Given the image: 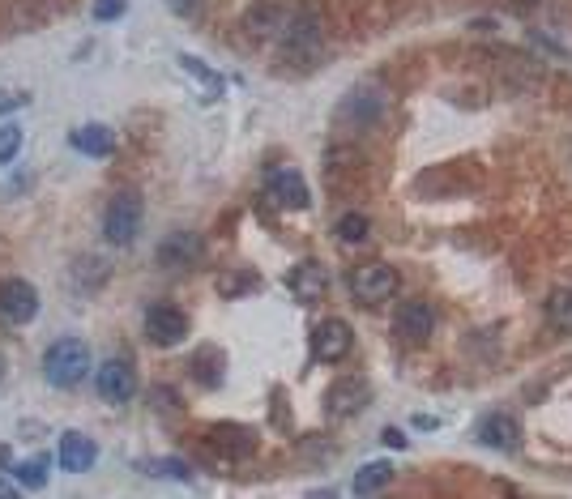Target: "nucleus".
I'll use <instances>...</instances> for the list:
<instances>
[{
	"label": "nucleus",
	"instance_id": "1",
	"mask_svg": "<svg viewBox=\"0 0 572 499\" xmlns=\"http://www.w3.org/2000/svg\"><path fill=\"white\" fill-rule=\"evenodd\" d=\"M90 346L82 337H56L52 346L43 354V376L52 389H73V384H82L90 376Z\"/></svg>",
	"mask_w": 572,
	"mask_h": 499
},
{
	"label": "nucleus",
	"instance_id": "2",
	"mask_svg": "<svg viewBox=\"0 0 572 499\" xmlns=\"http://www.w3.org/2000/svg\"><path fill=\"white\" fill-rule=\"evenodd\" d=\"M141 218H146V205H141L137 192H116V197L107 201V214H103V235H107V244L129 248L133 239L141 235Z\"/></svg>",
	"mask_w": 572,
	"mask_h": 499
},
{
	"label": "nucleus",
	"instance_id": "3",
	"mask_svg": "<svg viewBox=\"0 0 572 499\" xmlns=\"http://www.w3.org/2000/svg\"><path fill=\"white\" fill-rule=\"evenodd\" d=\"M397 286H402V273L385 261H368L351 273V295L359 303H385L397 295Z\"/></svg>",
	"mask_w": 572,
	"mask_h": 499
},
{
	"label": "nucleus",
	"instance_id": "4",
	"mask_svg": "<svg viewBox=\"0 0 572 499\" xmlns=\"http://www.w3.org/2000/svg\"><path fill=\"white\" fill-rule=\"evenodd\" d=\"M94 389H99L103 401H111V406H124V401H133L137 393V372L129 359H107L94 367Z\"/></svg>",
	"mask_w": 572,
	"mask_h": 499
},
{
	"label": "nucleus",
	"instance_id": "5",
	"mask_svg": "<svg viewBox=\"0 0 572 499\" xmlns=\"http://www.w3.org/2000/svg\"><path fill=\"white\" fill-rule=\"evenodd\" d=\"M39 316V291L26 278H5L0 282V320L5 325H30Z\"/></svg>",
	"mask_w": 572,
	"mask_h": 499
},
{
	"label": "nucleus",
	"instance_id": "6",
	"mask_svg": "<svg viewBox=\"0 0 572 499\" xmlns=\"http://www.w3.org/2000/svg\"><path fill=\"white\" fill-rule=\"evenodd\" d=\"M368 401H372L368 380L346 376V380H338V384H329V393H325V414H329V418H355V414L368 410Z\"/></svg>",
	"mask_w": 572,
	"mask_h": 499
},
{
	"label": "nucleus",
	"instance_id": "7",
	"mask_svg": "<svg viewBox=\"0 0 572 499\" xmlns=\"http://www.w3.org/2000/svg\"><path fill=\"white\" fill-rule=\"evenodd\" d=\"M146 337L154 346H180L188 337V316L180 308H171V303H154L146 308Z\"/></svg>",
	"mask_w": 572,
	"mask_h": 499
},
{
	"label": "nucleus",
	"instance_id": "8",
	"mask_svg": "<svg viewBox=\"0 0 572 499\" xmlns=\"http://www.w3.org/2000/svg\"><path fill=\"white\" fill-rule=\"evenodd\" d=\"M351 342H355V333H351V325L346 320H321V325L312 329V354L321 363H342L346 354H351Z\"/></svg>",
	"mask_w": 572,
	"mask_h": 499
},
{
	"label": "nucleus",
	"instance_id": "9",
	"mask_svg": "<svg viewBox=\"0 0 572 499\" xmlns=\"http://www.w3.org/2000/svg\"><path fill=\"white\" fill-rule=\"evenodd\" d=\"M265 197L274 201L278 209H308V205H312V192H308L304 175H299L295 167L269 171V180H265Z\"/></svg>",
	"mask_w": 572,
	"mask_h": 499
},
{
	"label": "nucleus",
	"instance_id": "10",
	"mask_svg": "<svg viewBox=\"0 0 572 499\" xmlns=\"http://www.w3.org/2000/svg\"><path fill=\"white\" fill-rule=\"evenodd\" d=\"M201 256H205V239L197 231H171L163 244H158V265H163V269L197 265Z\"/></svg>",
	"mask_w": 572,
	"mask_h": 499
},
{
	"label": "nucleus",
	"instance_id": "11",
	"mask_svg": "<svg viewBox=\"0 0 572 499\" xmlns=\"http://www.w3.org/2000/svg\"><path fill=\"white\" fill-rule=\"evenodd\" d=\"M286 291H291L299 303H316L329 291V269L321 261H299L291 273H286Z\"/></svg>",
	"mask_w": 572,
	"mask_h": 499
},
{
	"label": "nucleus",
	"instance_id": "12",
	"mask_svg": "<svg viewBox=\"0 0 572 499\" xmlns=\"http://www.w3.org/2000/svg\"><path fill=\"white\" fill-rule=\"evenodd\" d=\"M210 448L231 461H244L257 453V431L240 427V423H218V427H210Z\"/></svg>",
	"mask_w": 572,
	"mask_h": 499
},
{
	"label": "nucleus",
	"instance_id": "13",
	"mask_svg": "<svg viewBox=\"0 0 572 499\" xmlns=\"http://www.w3.org/2000/svg\"><path fill=\"white\" fill-rule=\"evenodd\" d=\"M393 325H397V333H402L406 342H427L432 329H436V312L427 308L423 299H406V303H397Z\"/></svg>",
	"mask_w": 572,
	"mask_h": 499
},
{
	"label": "nucleus",
	"instance_id": "14",
	"mask_svg": "<svg viewBox=\"0 0 572 499\" xmlns=\"http://www.w3.org/2000/svg\"><path fill=\"white\" fill-rule=\"evenodd\" d=\"M94 461H99V444L90 436H82V431H65V436H60V470L86 474V470H94Z\"/></svg>",
	"mask_w": 572,
	"mask_h": 499
},
{
	"label": "nucleus",
	"instance_id": "15",
	"mask_svg": "<svg viewBox=\"0 0 572 499\" xmlns=\"http://www.w3.org/2000/svg\"><path fill=\"white\" fill-rule=\"evenodd\" d=\"M479 444L500 448V453H513V448L521 444V423H517L513 414H504V410L487 414L483 423H479Z\"/></svg>",
	"mask_w": 572,
	"mask_h": 499
},
{
	"label": "nucleus",
	"instance_id": "16",
	"mask_svg": "<svg viewBox=\"0 0 572 499\" xmlns=\"http://www.w3.org/2000/svg\"><path fill=\"white\" fill-rule=\"evenodd\" d=\"M69 141H73V150H82V154H90V158L116 154V133H111L107 124H82Z\"/></svg>",
	"mask_w": 572,
	"mask_h": 499
},
{
	"label": "nucleus",
	"instance_id": "17",
	"mask_svg": "<svg viewBox=\"0 0 572 499\" xmlns=\"http://www.w3.org/2000/svg\"><path fill=\"white\" fill-rule=\"evenodd\" d=\"M543 316L555 333H572V286H555L543 303Z\"/></svg>",
	"mask_w": 572,
	"mask_h": 499
},
{
	"label": "nucleus",
	"instance_id": "18",
	"mask_svg": "<svg viewBox=\"0 0 572 499\" xmlns=\"http://www.w3.org/2000/svg\"><path fill=\"white\" fill-rule=\"evenodd\" d=\"M393 461H368L363 470L355 474V482H351V491L355 495H376V491H385L389 482H393Z\"/></svg>",
	"mask_w": 572,
	"mask_h": 499
},
{
	"label": "nucleus",
	"instance_id": "19",
	"mask_svg": "<svg viewBox=\"0 0 572 499\" xmlns=\"http://www.w3.org/2000/svg\"><path fill=\"white\" fill-rule=\"evenodd\" d=\"M342 111H346V116H355V120H363V124H376L380 111H385V99L372 94V90H351V99H346Z\"/></svg>",
	"mask_w": 572,
	"mask_h": 499
},
{
	"label": "nucleus",
	"instance_id": "20",
	"mask_svg": "<svg viewBox=\"0 0 572 499\" xmlns=\"http://www.w3.org/2000/svg\"><path fill=\"white\" fill-rule=\"evenodd\" d=\"M333 231H338V239H342L346 248H351V244H368V235H372V218H368V214H355V209H351V214H342V218H338V227H333Z\"/></svg>",
	"mask_w": 572,
	"mask_h": 499
},
{
	"label": "nucleus",
	"instance_id": "21",
	"mask_svg": "<svg viewBox=\"0 0 572 499\" xmlns=\"http://www.w3.org/2000/svg\"><path fill=\"white\" fill-rule=\"evenodd\" d=\"M257 286H261V278H257V273H248V269H240V273H218V295H222V299L252 295Z\"/></svg>",
	"mask_w": 572,
	"mask_h": 499
},
{
	"label": "nucleus",
	"instance_id": "22",
	"mask_svg": "<svg viewBox=\"0 0 572 499\" xmlns=\"http://www.w3.org/2000/svg\"><path fill=\"white\" fill-rule=\"evenodd\" d=\"M193 380L205 384V389H214V384L222 380V354L218 350H201L193 359Z\"/></svg>",
	"mask_w": 572,
	"mask_h": 499
},
{
	"label": "nucleus",
	"instance_id": "23",
	"mask_svg": "<svg viewBox=\"0 0 572 499\" xmlns=\"http://www.w3.org/2000/svg\"><path fill=\"white\" fill-rule=\"evenodd\" d=\"M13 478H18L22 487H43V482H47V457H30V461H22L18 470H13Z\"/></svg>",
	"mask_w": 572,
	"mask_h": 499
},
{
	"label": "nucleus",
	"instance_id": "24",
	"mask_svg": "<svg viewBox=\"0 0 572 499\" xmlns=\"http://www.w3.org/2000/svg\"><path fill=\"white\" fill-rule=\"evenodd\" d=\"M22 128L18 124H5V128H0V163H13V158H18L22 154Z\"/></svg>",
	"mask_w": 572,
	"mask_h": 499
},
{
	"label": "nucleus",
	"instance_id": "25",
	"mask_svg": "<svg viewBox=\"0 0 572 499\" xmlns=\"http://www.w3.org/2000/svg\"><path fill=\"white\" fill-rule=\"evenodd\" d=\"M180 69H184V73H193L197 82H205V86H210L214 94H222V77H218L214 69H205V64H201L197 56H180Z\"/></svg>",
	"mask_w": 572,
	"mask_h": 499
},
{
	"label": "nucleus",
	"instance_id": "26",
	"mask_svg": "<svg viewBox=\"0 0 572 499\" xmlns=\"http://www.w3.org/2000/svg\"><path fill=\"white\" fill-rule=\"evenodd\" d=\"M124 9H129V0H94V22H116L124 18Z\"/></svg>",
	"mask_w": 572,
	"mask_h": 499
},
{
	"label": "nucleus",
	"instance_id": "27",
	"mask_svg": "<svg viewBox=\"0 0 572 499\" xmlns=\"http://www.w3.org/2000/svg\"><path fill=\"white\" fill-rule=\"evenodd\" d=\"M167 9L176 13V18H184V22H197L201 9H205V0H167Z\"/></svg>",
	"mask_w": 572,
	"mask_h": 499
},
{
	"label": "nucleus",
	"instance_id": "28",
	"mask_svg": "<svg viewBox=\"0 0 572 499\" xmlns=\"http://www.w3.org/2000/svg\"><path fill=\"white\" fill-rule=\"evenodd\" d=\"M146 474H171V478H188L184 461H146Z\"/></svg>",
	"mask_w": 572,
	"mask_h": 499
},
{
	"label": "nucleus",
	"instance_id": "29",
	"mask_svg": "<svg viewBox=\"0 0 572 499\" xmlns=\"http://www.w3.org/2000/svg\"><path fill=\"white\" fill-rule=\"evenodd\" d=\"M26 103H30V94H5V90H0V116H9V111H18Z\"/></svg>",
	"mask_w": 572,
	"mask_h": 499
},
{
	"label": "nucleus",
	"instance_id": "30",
	"mask_svg": "<svg viewBox=\"0 0 572 499\" xmlns=\"http://www.w3.org/2000/svg\"><path fill=\"white\" fill-rule=\"evenodd\" d=\"M380 440L393 444V448H406V436H402V431H397V427H385V436H380Z\"/></svg>",
	"mask_w": 572,
	"mask_h": 499
},
{
	"label": "nucleus",
	"instance_id": "31",
	"mask_svg": "<svg viewBox=\"0 0 572 499\" xmlns=\"http://www.w3.org/2000/svg\"><path fill=\"white\" fill-rule=\"evenodd\" d=\"M13 487H18V478H13V482L0 478V495H13Z\"/></svg>",
	"mask_w": 572,
	"mask_h": 499
},
{
	"label": "nucleus",
	"instance_id": "32",
	"mask_svg": "<svg viewBox=\"0 0 572 499\" xmlns=\"http://www.w3.org/2000/svg\"><path fill=\"white\" fill-rule=\"evenodd\" d=\"M517 5H521V9H530V5H538V0H517Z\"/></svg>",
	"mask_w": 572,
	"mask_h": 499
},
{
	"label": "nucleus",
	"instance_id": "33",
	"mask_svg": "<svg viewBox=\"0 0 572 499\" xmlns=\"http://www.w3.org/2000/svg\"><path fill=\"white\" fill-rule=\"evenodd\" d=\"M0 380H5V354H0Z\"/></svg>",
	"mask_w": 572,
	"mask_h": 499
}]
</instances>
